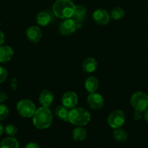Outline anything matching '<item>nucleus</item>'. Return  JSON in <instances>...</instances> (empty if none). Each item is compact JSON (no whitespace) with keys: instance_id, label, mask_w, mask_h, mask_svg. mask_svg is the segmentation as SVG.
<instances>
[{"instance_id":"obj_1","label":"nucleus","mask_w":148,"mask_h":148,"mask_svg":"<svg viewBox=\"0 0 148 148\" xmlns=\"http://www.w3.org/2000/svg\"><path fill=\"white\" fill-rule=\"evenodd\" d=\"M53 121V115L46 107H39L33 116V124L38 130H45L49 128Z\"/></svg>"},{"instance_id":"obj_2","label":"nucleus","mask_w":148,"mask_h":148,"mask_svg":"<svg viewBox=\"0 0 148 148\" xmlns=\"http://www.w3.org/2000/svg\"><path fill=\"white\" fill-rule=\"evenodd\" d=\"M75 7L71 0H57L52 6V12L58 18L62 20L72 18Z\"/></svg>"},{"instance_id":"obj_3","label":"nucleus","mask_w":148,"mask_h":148,"mask_svg":"<svg viewBox=\"0 0 148 148\" xmlns=\"http://www.w3.org/2000/svg\"><path fill=\"white\" fill-rule=\"evenodd\" d=\"M91 120V115L87 110L81 107H75L70 110L68 121L77 127L86 125Z\"/></svg>"},{"instance_id":"obj_4","label":"nucleus","mask_w":148,"mask_h":148,"mask_svg":"<svg viewBox=\"0 0 148 148\" xmlns=\"http://www.w3.org/2000/svg\"><path fill=\"white\" fill-rule=\"evenodd\" d=\"M130 103L136 111L145 112L148 108V95L142 91L134 92L131 96Z\"/></svg>"},{"instance_id":"obj_5","label":"nucleus","mask_w":148,"mask_h":148,"mask_svg":"<svg viewBox=\"0 0 148 148\" xmlns=\"http://www.w3.org/2000/svg\"><path fill=\"white\" fill-rule=\"evenodd\" d=\"M16 110L19 115L23 118H30L34 115L36 108L33 101L28 99H23L17 103Z\"/></svg>"},{"instance_id":"obj_6","label":"nucleus","mask_w":148,"mask_h":148,"mask_svg":"<svg viewBox=\"0 0 148 148\" xmlns=\"http://www.w3.org/2000/svg\"><path fill=\"white\" fill-rule=\"evenodd\" d=\"M107 124L111 128H121L126 121V116L123 111L116 109L111 111L107 116Z\"/></svg>"},{"instance_id":"obj_7","label":"nucleus","mask_w":148,"mask_h":148,"mask_svg":"<svg viewBox=\"0 0 148 148\" xmlns=\"http://www.w3.org/2000/svg\"><path fill=\"white\" fill-rule=\"evenodd\" d=\"M59 32L62 36H70L77 29V23L74 19H65L59 25Z\"/></svg>"},{"instance_id":"obj_8","label":"nucleus","mask_w":148,"mask_h":148,"mask_svg":"<svg viewBox=\"0 0 148 148\" xmlns=\"http://www.w3.org/2000/svg\"><path fill=\"white\" fill-rule=\"evenodd\" d=\"M92 18L94 23L99 25H106L110 22V15L104 9H97L93 12Z\"/></svg>"},{"instance_id":"obj_9","label":"nucleus","mask_w":148,"mask_h":148,"mask_svg":"<svg viewBox=\"0 0 148 148\" xmlns=\"http://www.w3.org/2000/svg\"><path fill=\"white\" fill-rule=\"evenodd\" d=\"M61 101L62 106L71 110L76 107L78 102V95L73 91H67L62 95Z\"/></svg>"},{"instance_id":"obj_10","label":"nucleus","mask_w":148,"mask_h":148,"mask_svg":"<svg viewBox=\"0 0 148 148\" xmlns=\"http://www.w3.org/2000/svg\"><path fill=\"white\" fill-rule=\"evenodd\" d=\"M87 103L91 109L100 110L104 106V98L100 93L91 92L87 98Z\"/></svg>"},{"instance_id":"obj_11","label":"nucleus","mask_w":148,"mask_h":148,"mask_svg":"<svg viewBox=\"0 0 148 148\" xmlns=\"http://www.w3.org/2000/svg\"><path fill=\"white\" fill-rule=\"evenodd\" d=\"M26 36L29 41L33 43H37L41 39V30L37 26H30L26 30Z\"/></svg>"},{"instance_id":"obj_12","label":"nucleus","mask_w":148,"mask_h":148,"mask_svg":"<svg viewBox=\"0 0 148 148\" xmlns=\"http://www.w3.org/2000/svg\"><path fill=\"white\" fill-rule=\"evenodd\" d=\"M39 101L41 106L49 108L54 101V95L49 90H44L40 92Z\"/></svg>"},{"instance_id":"obj_13","label":"nucleus","mask_w":148,"mask_h":148,"mask_svg":"<svg viewBox=\"0 0 148 148\" xmlns=\"http://www.w3.org/2000/svg\"><path fill=\"white\" fill-rule=\"evenodd\" d=\"M98 66V63L94 57H87L83 61L82 69L86 73H92Z\"/></svg>"},{"instance_id":"obj_14","label":"nucleus","mask_w":148,"mask_h":148,"mask_svg":"<svg viewBox=\"0 0 148 148\" xmlns=\"http://www.w3.org/2000/svg\"><path fill=\"white\" fill-rule=\"evenodd\" d=\"M14 51L9 46H0V63H6L12 59Z\"/></svg>"},{"instance_id":"obj_15","label":"nucleus","mask_w":148,"mask_h":148,"mask_svg":"<svg viewBox=\"0 0 148 148\" xmlns=\"http://www.w3.org/2000/svg\"><path fill=\"white\" fill-rule=\"evenodd\" d=\"M99 85H100L99 80L97 79V78H96L94 76L88 77L84 82L85 89L89 93L96 92L98 90Z\"/></svg>"},{"instance_id":"obj_16","label":"nucleus","mask_w":148,"mask_h":148,"mask_svg":"<svg viewBox=\"0 0 148 148\" xmlns=\"http://www.w3.org/2000/svg\"><path fill=\"white\" fill-rule=\"evenodd\" d=\"M70 109L65 107L64 106H59L55 109V116L59 120L68 121V115H69Z\"/></svg>"},{"instance_id":"obj_17","label":"nucleus","mask_w":148,"mask_h":148,"mask_svg":"<svg viewBox=\"0 0 148 148\" xmlns=\"http://www.w3.org/2000/svg\"><path fill=\"white\" fill-rule=\"evenodd\" d=\"M51 15L46 12H40L36 17V21L40 26H46L50 23Z\"/></svg>"},{"instance_id":"obj_18","label":"nucleus","mask_w":148,"mask_h":148,"mask_svg":"<svg viewBox=\"0 0 148 148\" xmlns=\"http://www.w3.org/2000/svg\"><path fill=\"white\" fill-rule=\"evenodd\" d=\"M72 137L75 141H83L87 137L86 130L82 127H77L73 130Z\"/></svg>"},{"instance_id":"obj_19","label":"nucleus","mask_w":148,"mask_h":148,"mask_svg":"<svg viewBox=\"0 0 148 148\" xmlns=\"http://www.w3.org/2000/svg\"><path fill=\"white\" fill-rule=\"evenodd\" d=\"M0 148H19V143L15 137H6L0 143Z\"/></svg>"},{"instance_id":"obj_20","label":"nucleus","mask_w":148,"mask_h":148,"mask_svg":"<svg viewBox=\"0 0 148 148\" xmlns=\"http://www.w3.org/2000/svg\"><path fill=\"white\" fill-rule=\"evenodd\" d=\"M113 137L118 143H125L128 139V134L123 129L118 128L113 132Z\"/></svg>"},{"instance_id":"obj_21","label":"nucleus","mask_w":148,"mask_h":148,"mask_svg":"<svg viewBox=\"0 0 148 148\" xmlns=\"http://www.w3.org/2000/svg\"><path fill=\"white\" fill-rule=\"evenodd\" d=\"M86 14V9L83 5H75V10H74L73 16L74 18L78 22H82L85 18Z\"/></svg>"},{"instance_id":"obj_22","label":"nucleus","mask_w":148,"mask_h":148,"mask_svg":"<svg viewBox=\"0 0 148 148\" xmlns=\"http://www.w3.org/2000/svg\"><path fill=\"white\" fill-rule=\"evenodd\" d=\"M125 15V12L121 7H115L110 12V17L115 20H119L123 18Z\"/></svg>"},{"instance_id":"obj_23","label":"nucleus","mask_w":148,"mask_h":148,"mask_svg":"<svg viewBox=\"0 0 148 148\" xmlns=\"http://www.w3.org/2000/svg\"><path fill=\"white\" fill-rule=\"evenodd\" d=\"M10 111L8 107L4 104H0V121H4L8 117Z\"/></svg>"},{"instance_id":"obj_24","label":"nucleus","mask_w":148,"mask_h":148,"mask_svg":"<svg viewBox=\"0 0 148 148\" xmlns=\"http://www.w3.org/2000/svg\"><path fill=\"white\" fill-rule=\"evenodd\" d=\"M4 131H5L6 134H8L10 137H14L17 133V129L13 124H8L4 128Z\"/></svg>"},{"instance_id":"obj_25","label":"nucleus","mask_w":148,"mask_h":148,"mask_svg":"<svg viewBox=\"0 0 148 148\" xmlns=\"http://www.w3.org/2000/svg\"><path fill=\"white\" fill-rule=\"evenodd\" d=\"M7 78V71L2 66H0V84L4 82Z\"/></svg>"},{"instance_id":"obj_26","label":"nucleus","mask_w":148,"mask_h":148,"mask_svg":"<svg viewBox=\"0 0 148 148\" xmlns=\"http://www.w3.org/2000/svg\"><path fill=\"white\" fill-rule=\"evenodd\" d=\"M142 113L143 112H141V111H136V110H135V111L133 112V119L136 120V121H139V120H140L142 118Z\"/></svg>"},{"instance_id":"obj_27","label":"nucleus","mask_w":148,"mask_h":148,"mask_svg":"<svg viewBox=\"0 0 148 148\" xmlns=\"http://www.w3.org/2000/svg\"><path fill=\"white\" fill-rule=\"evenodd\" d=\"M24 148H40V146L36 143L31 142V143H29L28 144H26Z\"/></svg>"},{"instance_id":"obj_28","label":"nucleus","mask_w":148,"mask_h":148,"mask_svg":"<svg viewBox=\"0 0 148 148\" xmlns=\"http://www.w3.org/2000/svg\"><path fill=\"white\" fill-rule=\"evenodd\" d=\"M7 99V95L5 92H0V103H3Z\"/></svg>"},{"instance_id":"obj_29","label":"nucleus","mask_w":148,"mask_h":148,"mask_svg":"<svg viewBox=\"0 0 148 148\" xmlns=\"http://www.w3.org/2000/svg\"><path fill=\"white\" fill-rule=\"evenodd\" d=\"M4 40H5V36L3 32L0 30V46H2L4 43Z\"/></svg>"},{"instance_id":"obj_30","label":"nucleus","mask_w":148,"mask_h":148,"mask_svg":"<svg viewBox=\"0 0 148 148\" xmlns=\"http://www.w3.org/2000/svg\"><path fill=\"white\" fill-rule=\"evenodd\" d=\"M144 119L148 123V108L144 112Z\"/></svg>"},{"instance_id":"obj_31","label":"nucleus","mask_w":148,"mask_h":148,"mask_svg":"<svg viewBox=\"0 0 148 148\" xmlns=\"http://www.w3.org/2000/svg\"><path fill=\"white\" fill-rule=\"evenodd\" d=\"M4 131V126L2 125V124H1V123H0V136L3 134Z\"/></svg>"},{"instance_id":"obj_32","label":"nucleus","mask_w":148,"mask_h":148,"mask_svg":"<svg viewBox=\"0 0 148 148\" xmlns=\"http://www.w3.org/2000/svg\"><path fill=\"white\" fill-rule=\"evenodd\" d=\"M0 27H1V23H0Z\"/></svg>"}]
</instances>
